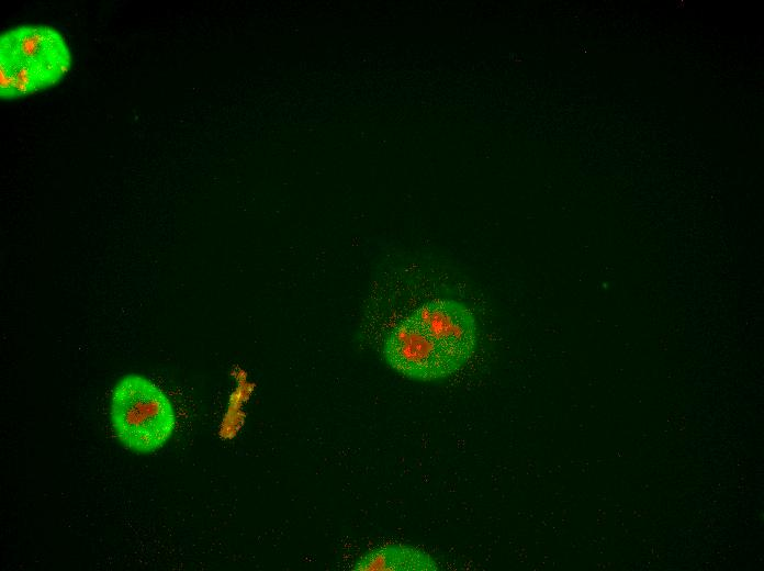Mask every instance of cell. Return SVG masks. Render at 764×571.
Segmentation results:
<instances>
[{
  "label": "cell",
  "instance_id": "cell-3",
  "mask_svg": "<svg viewBox=\"0 0 764 571\" xmlns=\"http://www.w3.org/2000/svg\"><path fill=\"white\" fill-rule=\"evenodd\" d=\"M111 421L120 441L142 454L161 448L176 424L167 395L151 381L135 373L125 374L115 384L111 396Z\"/></svg>",
  "mask_w": 764,
  "mask_h": 571
},
{
  "label": "cell",
  "instance_id": "cell-4",
  "mask_svg": "<svg viewBox=\"0 0 764 571\" xmlns=\"http://www.w3.org/2000/svg\"><path fill=\"white\" fill-rule=\"evenodd\" d=\"M359 571H436L439 563L426 551L404 545H391L368 551L355 563Z\"/></svg>",
  "mask_w": 764,
  "mask_h": 571
},
{
  "label": "cell",
  "instance_id": "cell-2",
  "mask_svg": "<svg viewBox=\"0 0 764 571\" xmlns=\"http://www.w3.org/2000/svg\"><path fill=\"white\" fill-rule=\"evenodd\" d=\"M72 64L65 36L54 26L25 23L0 36V96L11 101L58 83Z\"/></svg>",
  "mask_w": 764,
  "mask_h": 571
},
{
  "label": "cell",
  "instance_id": "cell-1",
  "mask_svg": "<svg viewBox=\"0 0 764 571\" xmlns=\"http://www.w3.org/2000/svg\"><path fill=\"white\" fill-rule=\"evenodd\" d=\"M393 286L381 299L389 303L381 343L386 363L416 381L440 380L465 366L478 345L472 311L427 278Z\"/></svg>",
  "mask_w": 764,
  "mask_h": 571
}]
</instances>
